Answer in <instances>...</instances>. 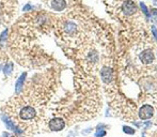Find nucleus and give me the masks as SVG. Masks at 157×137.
<instances>
[{
	"label": "nucleus",
	"instance_id": "f257e3e1",
	"mask_svg": "<svg viewBox=\"0 0 157 137\" xmlns=\"http://www.w3.org/2000/svg\"><path fill=\"white\" fill-rule=\"evenodd\" d=\"M48 128L52 132H60L65 128V121L62 118H54L48 123Z\"/></svg>",
	"mask_w": 157,
	"mask_h": 137
},
{
	"label": "nucleus",
	"instance_id": "f03ea898",
	"mask_svg": "<svg viewBox=\"0 0 157 137\" xmlns=\"http://www.w3.org/2000/svg\"><path fill=\"white\" fill-rule=\"evenodd\" d=\"M154 115V107L151 105H143L139 110V117L142 120H148V119L152 118Z\"/></svg>",
	"mask_w": 157,
	"mask_h": 137
},
{
	"label": "nucleus",
	"instance_id": "7ed1b4c3",
	"mask_svg": "<svg viewBox=\"0 0 157 137\" xmlns=\"http://www.w3.org/2000/svg\"><path fill=\"white\" fill-rule=\"evenodd\" d=\"M122 11L127 16L132 15V14H135L137 12V6H136L135 2L132 1V0H126L123 3V6H122Z\"/></svg>",
	"mask_w": 157,
	"mask_h": 137
},
{
	"label": "nucleus",
	"instance_id": "20e7f679",
	"mask_svg": "<svg viewBox=\"0 0 157 137\" xmlns=\"http://www.w3.org/2000/svg\"><path fill=\"white\" fill-rule=\"evenodd\" d=\"M139 58L142 61V63L144 64H150L154 61V54L152 53L151 50H145V52H142L140 55H139Z\"/></svg>",
	"mask_w": 157,
	"mask_h": 137
},
{
	"label": "nucleus",
	"instance_id": "39448f33",
	"mask_svg": "<svg viewBox=\"0 0 157 137\" xmlns=\"http://www.w3.org/2000/svg\"><path fill=\"white\" fill-rule=\"evenodd\" d=\"M26 77H27V73H23V74L20 75V77H19L18 79H17V81H16V86H15L16 94L20 93V91H22L23 87H24V85H25Z\"/></svg>",
	"mask_w": 157,
	"mask_h": 137
},
{
	"label": "nucleus",
	"instance_id": "423d86ee",
	"mask_svg": "<svg viewBox=\"0 0 157 137\" xmlns=\"http://www.w3.org/2000/svg\"><path fill=\"white\" fill-rule=\"evenodd\" d=\"M50 6L56 11H62L66 8V2H65V0H52Z\"/></svg>",
	"mask_w": 157,
	"mask_h": 137
},
{
	"label": "nucleus",
	"instance_id": "0eeeda50",
	"mask_svg": "<svg viewBox=\"0 0 157 137\" xmlns=\"http://www.w3.org/2000/svg\"><path fill=\"white\" fill-rule=\"evenodd\" d=\"M102 77L105 84H109L112 81V71L110 68H104L102 70Z\"/></svg>",
	"mask_w": 157,
	"mask_h": 137
},
{
	"label": "nucleus",
	"instance_id": "6e6552de",
	"mask_svg": "<svg viewBox=\"0 0 157 137\" xmlns=\"http://www.w3.org/2000/svg\"><path fill=\"white\" fill-rule=\"evenodd\" d=\"M65 31H66V33L70 34V35H74L77 32V27L73 23H68V25L65 26Z\"/></svg>",
	"mask_w": 157,
	"mask_h": 137
},
{
	"label": "nucleus",
	"instance_id": "1a4fd4ad",
	"mask_svg": "<svg viewBox=\"0 0 157 137\" xmlns=\"http://www.w3.org/2000/svg\"><path fill=\"white\" fill-rule=\"evenodd\" d=\"M12 70H13L12 63H11V62L6 63V66L3 68V72H4V75H6V76H9V75H11V73H12Z\"/></svg>",
	"mask_w": 157,
	"mask_h": 137
},
{
	"label": "nucleus",
	"instance_id": "9d476101",
	"mask_svg": "<svg viewBox=\"0 0 157 137\" xmlns=\"http://www.w3.org/2000/svg\"><path fill=\"white\" fill-rule=\"evenodd\" d=\"M106 135V131L103 129H97L95 133V137H104Z\"/></svg>",
	"mask_w": 157,
	"mask_h": 137
},
{
	"label": "nucleus",
	"instance_id": "9b49d317",
	"mask_svg": "<svg viewBox=\"0 0 157 137\" xmlns=\"http://www.w3.org/2000/svg\"><path fill=\"white\" fill-rule=\"evenodd\" d=\"M123 131L125 132L126 134H130V135L135 134V130L130 128V126H123Z\"/></svg>",
	"mask_w": 157,
	"mask_h": 137
},
{
	"label": "nucleus",
	"instance_id": "f8f14e48",
	"mask_svg": "<svg viewBox=\"0 0 157 137\" xmlns=\"http://www.w3.org/2000/svg\"><path fill=\"white\" fill-rule=\"evenodd\" d=\"M140 6H141V9H142V11H143V12L145 13V15H146V17H150V14H149V10H148V6H145L144 3L143 2H141L140 3Z\"/></svg>",
	"mask_w": 157,
	"mask_h": 137
},
{
	"label": "nucleus",
	"instance_id": "ddd939ff",
	"mask_svg": "<svg viewBox=\"0 0 157 137\" xmlns=\"http://www.w3.org/2000/svg\"><path fill=\"white\" fill-rule=\"evenodd\" d=\"M152 31H153V34H154L155 39H156V41H157V28L156 27H153V28H152Z\"/></svg>",
	"mask_w": 157,
	"mask_h": 137
},
{
	"label": "nucleus",
	"instance_id": "4468645a",
	"mask_svg": "<svg viewBox=\"0 0 157 137\" xmlns=\"http://www.w3.org/2000/svg\"><path fill=\"white\" fill-rule=\"evenodd\" d=\"M30 9H31L30 4H27V6H25V8H24V10H30Z\"/></svg>",
	"mask_w": 157,
	"mask_h": 137
},
{
	"label": "nucleus",
	"instance_id": "2eb2a0df",
	"mask_svg": "<svg viewBox=\"0 0 157 137\" xmlns=\"http://www.w3.org/2000/svg\"><path fill=\"white\" fill-rule=\"evenodd\" d=\"M1 68H2V66H1V63H0V70H1Z\"/></svg>",
	"mask_w": 157,
	"mask_h": 137
},
{
	"label": "nucleus",
	"instance_id": "dca6fc26",
	"mask_svg": "<svg viewBox=\"0 0 157 137\" xmlns=\"http://www.w3.org/2000/svg\"><path fill=\"white\" fill-rule=\"evenodd\" d=\"M142 137H144V136H142Z\"/></svg>",
	"mask_w": 157,
	"mask_h": 137
}]
</instances>
